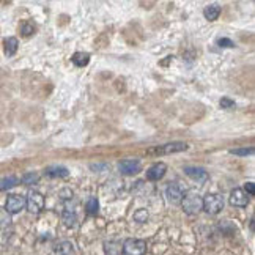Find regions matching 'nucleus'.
Listing matches in <instances>:
<instances>
[{"mask_svg": "<svg viewBox=\"0 0 255 255\" xmlns=\"http://www.w3.org/2000/svg\"><path fill=\"white\" fill-rule=\"evenodd\" d=\"M188 150V144L184 142H170L166 145H159V147H153L150 150H147V154L150 156H164V154H172V153H180V151H186Z\"/></svg>", "mask_w": 255, "mask_h": 255, "instance_id": "nucleus-1", "label": "nucleus"}, {"mask_svg": "<svg viewBox=\"0 0 255 255\" xmlns=\"http://www.w3.org/2000/svg\"><path fill=\"white\" fill-rule=\"evenodd\" d=\"M181 207H183L184 212H188V214H197V212H200L203 208L202 197L197 192H188L183 197Z\"/></svg>", "mask_w": 255, "mask_h": 255, "instance_id": "nucleus-2", "label": "nucleus"}, {"mask_svg": "<svg viewBox=\"0 0 255 255\" xmlns=\"http://www.w3.org/2000/svg\"><path fill=\"white\" fill-rule=\"evenodd\" d=\"M202 202H203V208L208 212V214H212V216H216L219 214L222 210H224V198L222 195H219V194H208V195H205V198H202Z\"/></svg>", "mask_w": 255, "mask_h": 255, "instance_id": "nucleus-3", "label": "nucleus"}, {"mask_svg": "<svg viewBox=\"0 0 255 255\" xmlns=\"http://www.w3.org/2000/svg\"><path fill=\"white\" fill-rule=\"evenodd\" d=\"M25 207L28 211L33 212V214H38V212H41L42 208H44V197H42V194L38 192V191H30L25 198Z\"/></svg>", "mask_w": 255, "mask_h": 255, "instance_id": "nucleus-4", "label": "nucleus"}, {"mask_svg": "<svg viewBox=\"0 0 255 255\" xmlns=\"http://www.w3.org/2000/svg\"><path fill=\"white\" fill-rule=\"evenodd\" d=\"M122 247L125 255H144L147 252V243L144 239L129 238L125 241Z\"/></svg>", "mask_w": 255, "mask_h": 255, "instance_id": "nucleus-5", "label": "nucleus"}, {"mask_svg": "<svg viewBox=\"0 0 255 255\" xmlns=\"http://www.w3.org/2000/svg\"><path fill=\"white\" fill-rule=\"evenodd\" d=\"M24 208H25V197L18 195V194L8 195L6 205H5V211L8 212V214H18V212L22 211Z\"/></svg>", "mask_w": 255, "mask_h": 255, "instance_id": "nucleus-6", "label": "nucleus"}, {"mask_svg": "<svg viewBox=\"0 0 255 255\" xmlns=\"http://www.w3.org/2000/svg\"><path fill=\"white\" fill-rule=\"evenodd\" d=\"M183 197H184V192H183V189L178 186V184H169L167 189H166V198H167V202L169 203H172V205H181V200H183Z\"/></svg>", "mask_w": 255, "mask_h": 255, "instance_id": "nucleus-7", "label": "nucleus"}, {"mask_svg": "<svg viewBox=\"0 0 255 255\" xmlns=\"http://www.w3.org/2000/svg\"><path fill=\"white\" fill-rule=\"evenodd\" d=\"M247 203H249V197L244 192L241 188H236L232 191L230 194V205L232 207H236V208H246Z\"/></svg>", "mask_w": 255, "mask_h": 255, "instance_id": "nucleus-8", "label": "nucleus"}, {"mask_svg": "<svg viewBox=\"0 0 255 255\" xmlns=\"http://www.w3.org/2000/svg\"><path fill=\"white\" fill-rule=\"evenodd\" d=\"M118 169L123 175H136L140 172V161L139 159H125L118 164Z\"/></svg>", "mask_w": 255, "mask_h": 255, "instance_id": "nucleus-9", "label": "nucleus"}, {"mask_svg": "<svg viewBox=\"0 0 255 255\" xmlns=\"http://www.w3.org/2000/svg\"><path fill=\"white\" fill-rule=\"evenodd\" d=\"M184 173H186L189 178H192L197 183H205L208 180V172L202 167H184Z\"/></svg>", "mask_w": 255, "mask_h": 255, "instance_id": "nucleus-10", "label": "nucleus"}, {"mask_svg": "<svg viewBox=\"0 0 255 255\" xmlns=\"http://www.w3.org/2000/svg\"><path fill=\"white\" fill-rule=\"evenodd\" d=\"M166 172H167V166L164 164V162H158V164H153L150 169L147 170V180L158 181V180H161L162 176L166 175Z\"/></svg>", "mask_w": 255, "mask_h": 255, "instance_id": "nucleus-11", "label": "nucleus"}, {"mask_svg": "<svg viewBox=\"0 0 255 255\" xmlns=\"http://www.w3.org/2000/svg\"><path fill=\"white\" fill-rule=\"evenodd\" d=\"M68 175V169L63 166H51L44 170V176H47V178H65Z\"/></svg>", "mask_w": 255, "mask_h": 255, "instance_id": "nucleus-12", "label": "nucleus"}, {"mask_svg": "<svg viewBox=\"0 0 255 255\" xmlns=\"http://www.w3.org/2000/svg\"><path fill=\"white\" fill-rule=\"evenodd\" d=\"M18 46H19V41L14 38V37H10V38H6L3 41V49H5V55H14L18 51Z\"/></svg>", "mask_w": 255, "mask_h": 255, "instance_id": "nucleus-13", "label": "nucleus"}, {"mask_svg": "<svg viewBox=\"0 0 255 255\" xmlns=\"http://www.w3.org/2000/svg\"><path fill=\"white\" fill-rule=\"evenodd\" d=\"M106 255H122L123 254V247L117 241H109V243L104 244Z\"/></svg>", "mask_w": 255, "mask_h": 255, "instance_id": "nucleus-14", "label": "nucleus"}, {"mask_svg": "<svg viewBox=\"0 0 255 255\" xmlns=\"http://www.w3.org/2000/svg\"><path fill=\"white\" fill-rule=\"evenodd\" d=\"M62 219H63V222H65L68 227L76 225L77 217H76V211H74V208H71V210H69V208H65V210H63Z\"/></svg>", "mask_w": 255, "mask_h": 255, "instance_id": "nucleus-15", "label": "nucleus"}, {"mask_svg": "<svg viewBox=\"0 0 255 255\" xmlns=\"http://www.w3.org/2000/svg\"><path fill=\"white\" fill-rule=\"evenodd\" d=\"M219 14H221V8H219V5H208L207 8L203 10V16L207 18L208 21H216L219 18Z\"/></svg>", "mask_w": 255, "mask_h": 255, "instance_id": "nucleus-16", "label": "nucleus"}, {"mask_svg": "<svg viewBox=\"0 0 255 255\" xmlns=\"http://www.w3.org/2000/svg\"><path fill=\"white\" fill-rule=\"evenodd\" d=\"M71 60H73V63L76 66H85V65H88V62H90V54H87V52H76Z\"/></svg>", "mask_w": 255, "mask_h": 255, "instance_id": "nucleus-17", "label": "nucleus"}, {"mask_svg": "<svg viewBox=\"0 0 255 255\" xmlns=\"http://www.w3.org/2000/svg\"><path fill=\"white\" fill-rule=\"evenodd\" d=\"M18 183H19L18 176H14V175L6 176V178L0 180V191H8V189H11V188L16 186Z\"/></svg>", "mask_w": 255, "mask_h": 255, "instance_id": "nucleus-18", "label": "nucleus"}, {"mask_svg": "<svg viewBox=\"0 0 255 255\" xmlns=\"http://www.w3.org/2000/svg\"><path fill=\"white\" fill-rule=\"evenodd\" d=\"M85 210H87V212H88V214H91V216L98 214L99 203H98V200H96V197H90V198H88L87 203H85Z\"/></svg>", "mask_w": 255, "mask_h": 255, "instance_id": "nucleus-19", "label": "nucleus"}, {"mask_svg": "<svg viewBox=\"0 0 255 255\" xmlns=\"http://www.w3.org/2000/svg\"><path fill=\"white\" fill-rule=\"evenodd\" d=\"M21 181L27 184V186H32V184H37L40 181V175L37 172H27L22 178H21Z\"/></svg>", "mask_w": 255, "mask_h": 255, "instance_id": "nucleus-20", "label": "nucleus"}, {"mask_svg": "<svg viewBox=\"0 0 255 255\" xmlns=\"http://www.w3.org/2000/svg\"><path fill=\"white\" fill-rule=\"evenodd\" d=\"M134 221L139 222V224H145L148 221V211L145 208H140L134 212Z\"/></svg>", "mask_w": 255, "mask_h": 255, "instance_id": "nucleus-21", "label": "nucleus"}, {"mask_svg": "<svg viewBox=\"0 0 255 255\" xmlns=\"http://www.w3.org/2000/svg\"><path fill=\"white\" fill-rule=\"evenodd\" d=\"M10 222H11L10 214H8V212H6L3 208H0V230L5 229V227H8Z\"/></svg>", "mask_w": 255, "mask_h": 255, "instance_id": "nucleus-22", "label": "nucleus"}, {"mask_svg": "<svg viewBox=\"0 0 255 255\" xmlns=\"http://www.w3.org/2000/svg\"><path fill=\"white\" fill-rule=\"evenodd\" d=\"M59 252H60V255H73V252H74L73 244L68 243V241H65V243H62L59 246Z\"/></svg>", "mask_w": 255, "mask_h": 255, "instance_id": "nucleus-23", "label": "nucleus"}, {"mask_svg": "<svg viewBox=\"0 0 255 255\" xmlns=\"http://www.w3.org/2000/svg\"><path fill=\"white\" fill-rule=\"evenodd\" d=\"M33 32H35V25L32 22H28V21L21 25V33H22L24 37H30V35H33Z\"/></svg>", "mask_w": 255, "mask_h": 255, "instance_id": "nucleus-24", "label": "nucleus"}, {"mask_svg": "<svg viewBox=\"0 0 255 255\" xmlns=\"http://www.w3.org/2000/svg\"><path fill=\"white\" fill-rule=\"evenodd\" d=\"M232 154H235V156H247V154H254V148H232L230 150Z\"/></svg>", "mask_w": 255, "mask_h": 255, "instance_id": "nucleus-25", "label": "nucleus"}, {"mask_svg": "<svg viewBox=\"0 0 255 255\" xmlns=\"http://www.w3.org/2000/svg\"><path fill=\"white\" fill-rule=\"evenodd\" d=\"M221 107L222 109H232V107H235V101L230 98H222L221 99Z\"/></svg>", "mask_w": 255, "mask_h": 255, "instance_id": "nucleus-26", "label": "nucleus"}, {"mask_svg": "<svg viewBox=\"0 0 255 255\" xmlns=\"http://www.w3.org/2000/svg\"><path fill=\"white\" fill-rule=\"evenodd\" d=\"M217 44L221 47H235V42L229 38H219L217 40Z\"/></svg>", "mask_w": 255, "mask_h": 255, "instance_id": "nucleus-27", "label": "nucleus"}, {"mask_svg": "<svg viewBox=\"0 0 255 255\" xmlns=\"http://www.w3.org/2000/svg\"><path fill=\"white\" fill-rule=\"evenodd\" d=\"M244 189L247 191V194H251V195H254V194H255V188H254V183H252V181H249V183H246V186H244Z\"/></svg>", "mask_w": 255, "mask_h": 255, "instance_id": "nucleus-28", "label": "nucleus"}, {"mask_svg": "<svg viewBox=\"0 0 255 255\" xmlns=\"http://www.w3.org/2000/svg\"><path fill=\"white\" fill-rule=\"evenodd\" d=\"M90 169L96 170V172H98V170H106V169H107V164H91Z\"/></svg>", "mask_w": 255, "mask_h": 255, "instance_id": "nucleus-29", "label": "nucleus"}]
</instances>
